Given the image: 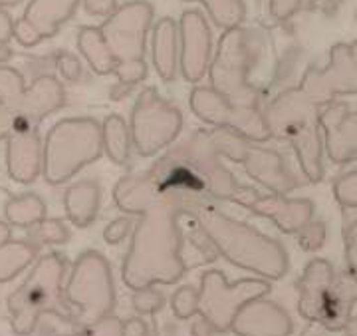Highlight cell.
I'll use <instances>...</instances> for the list:
<instances>
[{"mask_svg":"<svg viewBox=\"0 0 357 336\" xmlns=\"http://www.w3.org/2000/svg\"><path fill=\"white\" fill-rule=\"evenodd\" d=\"M14 34V26L10 16L6 13L0 10V44H6L8 40L13 38Z\"/></svg>","mask_w":357,"mask_h":336,"instance_id":"cell-45","label":"cell"},{"mask_svg":"<svg viewBox=\"0 0 357 336\" xmlns=\"http://www.w3.org/2000/svg\"><path fill=\"white\" fill-rule=\"evenodd\" d=\"M135 225H133V221L131 217H117L114 219L105 229H103V239H105V243H109V245H119V243H123L126 239H128L129 231L133 229Z\"/></svg>","mask_w":357,"mask_h":336,"instance_id":"cell-40","label":"cell"},{"mask_svg":"<svg viewBox=\"0 0 357 336\" xmlns=\"http://www.w3.org/2000/svg\"><path fill=\"white\" fill-rule=\"evenodd\" d=\"M335 271L328 258H312L298 279V312L307 323H319L326 300L332 295Z\"/></svg>","mask_w":357,"mask_h":336,"instance_id":"cell-19","label":"cell"},{"mask_svg":"<svg viewBox=\"0 0 357 336\" xmlns=\"http://www.w3.org/2000/svg\"><path fill=\"white\" fill-rule=\"evenodd\" d=\"M79 0H32L24 16L14 26V36L22 46H34L54 36L77 10Z\"/></svg>","mask_w":357,"mask_h":336,"instance_id":"cell-17","label":"cell"},{"mask_svg":"<svg viewBox=\"0 0 357 336\" xmlns=\"http://www.w3.org/2000/svg\"><path fill=\"white\" fill-rule=\"evenodd\" d=\"M163 305H165V297L155 286L135 291V295H133V309L139 314H155L163 309Z\"/></svg>","mask_w":357,"mask_h":336,"instance_id":"cell-38","label":"cell"},{"mask_svg":"<svg viewBox=\"0 0 357 336\" xmlns=\"http://www.w3.org/2000/svg\"><path fill=\"white\" fill-rule=\"evenodd\" d=\"M266 52V36L256 28H230L218 38L208 68L211 86L234 105H264L252 74Z\"/></svg>","mask_w":357,"mask_h":336,"instance_id":"cell-4","label":"cell"},{"mask_svg":"<svg viewBox=\"0 0 357 336\" xmlns=\"http://www.w3.org/2000/svg\"><path fill=\"white\" fill-rule=\"evenodd\" d=\"M6 163L8 175L16 183L28 185L42 173L44 166V143L38 129L26 133H13L6 140Z\"/></svg>","mask_w":357,"mask_h":336,"instance_id":"cell-21","label":"cell"},{"mask_svg":"<svg viewBox=\"0 0 357 336\" xmlns=\"http://www.w3.org/2000/svg\"><path fill=\"white\" fill-rule=\"evenodd\" d=\"M206 239L217 249L218 257L230 265L258 275V279L280 281L290 269L288 253L278 239L241 219L230 217L211 199H197L187 205Z\"/></svg>","mask_w":357,"mask_h":336,"instance_id":"cell-2","label":"cell"},{"mask_svg":"<svg viewBox=\"0 0 357 336\" xmlns=\"http://www.w3.org/2000/svg\"><path fill=\"white\" fill-rule=\"evenodd\" d=\"M102 205V189L93 180H82L66 189L64 209L76 227H89Z\"/></svg>","mask_w":357,"mask_h":336,"instance_id":"cell-24","label":"cell"},{"mask_svg":"<svg viewBox=\"0 0 357 336\" xmlns=\"http://www.w3.org/2000/svg\"><path fill=\"white\" fill-rule=\"evenodd\" d=\"M345 335L347 336H357V314H354L349 321H347V324H345Z\"/></svg>","mask_w":357,"mask_h":336,"instance_id":"cell-47","label":"cell"},{"mask_svg":"<svg viewBox=\"0 0 357 336\" xmlns=\"http://www.w3.org/2000/svg\"><path fill=\"white\" fill-rule=\"evenodd\" d=\"M102 155V126L93 117H68L58 122L44 140L42 175L50 185H60Z\"/></svg>","mask_w":357,"mask_h":336,"instance_id":"cell-7","label":"cell"},{"mask_svg":"<svg viewBox=\"0 0 357 336\" xmlns=\"http://www.w3.org/2000/svg\"><path fill=\"white\" fill-rule=\"evenodd\" d=\"M66 269L68 258L56 251L36 261L24 283L8 297L14 335H32L44 314H54L60 321L72 324V309L64 295Z\"/></svg>","mask_w":357,"mask_h":336,"instance_id":"cell-5","label":"cell"},{"mask_svg":"<svg viewBox=\"0 0 357 336\" xmlns=\"http://www.w3.org/2000/svg\"><path fill=\"white\" fill-rule=\"evenodd\" d=\"M68 239H70V231L66 229L62 221L44 219L28 229L26 241L40 249L42 245H62Z\"/></svg>","mask_w":357,"mask_h":336,"instance_id":"cell-33","label":"cell"},{"mask_svg":"<svg viewBox=\"0 0 357 336\" xmlns=\"http://www.w3.org/2000/svg\"><path fill=\"white\" fill-rule=\"evenodd\" d=\"M298 88L316 105L335 102L342 96L357 94V66L351 58L349 44L337 42L330 50V60L324 68L307 66Z\"/></svg>","mask_w":357,"mask_h":336,"instance_id":"cell-13","label":"cell"},{"mask_svg":"<svg viewBox=\"0 0 357 336\" xmlns=\"http://www.w3.org/2000/svg\"><path fill=\"white\" fill-rule=\"evenodd\" d=\"M292 319L286 309L266 297L248 302L230 328L236 336H292Z\"/></svg>","mask_w":357,"mask_h":336,"instance_id":"cell-20","label":"cell"},{"mask_svg":"<svg viewBox=\"0 0 357 336\" xmlns=\"http://www.w3.org/2000/svg\"><path fill=\"white\" fill-rule=\"evenodd\" d=\"M191 333L192 336H215L217 335V330H215V326L208 323L204 316H201L197 323L191 326Z\"/></svg>","mask_w":357,"mask_h":336,"instance_id":"cell-46","label":"cell"},{"mask_svg":"<svg viewBox=\"0 0 357 336\" xmlns=\"http://www.w3.org/2000/svg\"><path fill=\"white\" fill-rule=\"evenodd\" d=\"M213 32L201 10H185L178 20V70L191 84H199L213 62Z\"/></svg>","mask_w":357,"mask_h":336,"instance_id":"cell-15","label":"cell"},{"mask_svg":"<svg viewBox=\"0 0 357 336\" xmlns=\"http://www.w3.org/2000/svg\"><path fill=\"white\" fill-rule=\"evenodd\" d=\"M84 6H86V13L88 14H91V16H103V18H109L119 8L117 0H84Z\"/></svg>","mask_w":357,"mask_h":336,"instance_id":"cell-42","label":"cell"},{"mask_svg":"<svg viewBox=\"0 0 357 336\" xmlns=\"http://www.w3.org/2000/svg\"><path fill=\"white\" fill-rule=\"evenodd\" d=\"M268 6H270V14L274 20L286 22L300 10L302 0H268Z\"/></svg>","mask_w":357,"mask_h":336,"instance_id":"cell-41","label":"cell"},{"mask_svg":"<svg viewBox=\"0 0 357 336\" xmlns=\"http://www.w3.org/2000/svg\"><path fill=\"white\" fill-rule=\"evenodd\" d=\"M44 215H46V203L34 193L10 197V201L6 205V221L13 227L30 229L36 223L44 221Z\"/></svg>","mask_w":357,"mask_h":336,"instance_id":"cell-30","label":"cell"},{"mask_svg":"<svg viewBox=\"0 0 357 336\" xmlns=\"http://www.w3.org/2000/svg\"><path fill=\"white\" fill-rule=\"evenodd\" d=\"M66 94L62 84L52 76L38 78L30 88L13 68H0V105L8 108L16 116L42 122L52 112L64 105Z\"/></svg>","mask_w":357,"mask_h":336,"instance_id":"cell-11","label":"cell"},{"mask_svg":"<svg viewBox=\"0 0 357 336\" xmlns=\"http://www.w3.org/2000/svg\"><path fill=\"white\" fill-rule=\"evenodd\" d=\"M60 336H123V321L119 316H107L98 324H91L86 328H77L72 335H60Z\"/></svg>","mask_w":357,"mask_h":336,"instance_id":"cell-39","label":"cell"},{"mask_svg":"<svg viewBox=\"0 0 357 336\" xmlns=\"http://www.w3.org/2000/svg\"><path fill=\"white\" fill-rule=\"evenodd\" d=\"M191 112L211 128H229L234 103L213 86H195L189 96Z\"/></svg>","mask_w":357,"mask_h":336,"instance_id":"cell-25","label":"cell"},{"mask_svg":"<svg viewBox=\"0 0 357 336\" xmlns=\"http://www.w3.org/2000/svg\"><path fill=\"white\" fill-rule=\"evenodd\" d=\"M36 253L38 247L13 239L10 225L0 221V283H8L18 277L34 261Z\"/></svg>","mask_w":357,"mask_h":336,"instance_id":"cell-26","label":"cell"},{"mask_svg":"<svg viewBox=\"0 0 357 336\" xmlns=\"http://www.w3.org/2000/svg\"><path fill=\"white\" fill-rule=\"evenodd\" d=\"M229 128L238 131L252 143H264L272 140L264 116V105H234V114Z\"/></svg>","mask_w":357,"mask_h":336,"instance_id":"cell-29","label":"cell"},{"mask_svg":"<svg viewBox=\"0 0 357 336\" xmlns=\"http://www.w3.org/2000/svg\"><path fill=\"white\" fill-rule=\"evenodd\" d=\"M185 2H201L211 20L222 30L238 28L246 20L244 0H185Z\"/></svg>","mask_w":357,"mask_h":336,"instance_id":"cell-31","label":"cell"},{"mask_svg":"<svg viewBox=\"0 0 357 336\" xmlns=\"http://www.w3.org/2000/svg\"><path fill=\"white\" fill-rule=\"evenodd\" d=\"M243 168L246 175L258 185H262L268 193L290 195L306 181L294 173L284 155L278 154L276 149L264 147L262 143H252L250 152L243 161Z\"/></svg>","mask_w":357,"mask_h":336,"instance_id":"cell-18","label":"cell"},{"mask_svg":"<svg viewBox=\"0 0 357 336\" xmlns=\"http://www.w3.org/2000/svg\"><path fill=\"white\" fill-rule=\"evenodd\" d=\"M183 159L191 166L203 180L206 193L213 201H230L241 189V181L227 168L222 157L211 140L208 129H197L183 142L173 143Z\"/></svg>","mask_w":357,"mask_h":336,"instance_id":"cell-12","label":"cell"},{"mask_svg":"<svg viewBox=\"0 0 357 336\" xmlns=\"http://www.w3.org/2000/svg\"><path fill=\"white\" fill-rule=\"evenodd\" d=\"M272 291L266 279H238L229 283L225 272L208 269L201 275L199 314L215 326L218 335L230 333L236 314L256 298H264Z\"/></svg>","mask_w":357,"mask_h":336,"instance_id":"cell-10","label":"cell"},{"mask_svg":"<svg viewBox=\"0 0 357 336\" xmlns=\"http://www.w3.org/2000/svg\"><path fill=\"white\" fill-rule=\"evenodd\" d=\"M349 52H351V58H354V62L357 66V40H354L351 44H349Z\"/></svg>","mask_w":357,"mask_h":336,"instance_id":"cell-48","label":"cell"},{"mask_svg":"<svg viewBox=\"0 0 357 336\" xmlns=\"http://www.w3.org/2000/svg\"><path fill=\"white\" fill-rule=\"evenodd\" d=\"M298 239V245L302 251L306 253H316L321 247L326 245V239H328V227L326 223L319 219H314L310 225H306L302 231L296 235Z\"/></svg>","mask_w":357,"mask_h":336,"instance_id":"cell-36","label":"cell"},{"mask_svg":"<svg viewBox=\"0 0 357 336\" xmlns=\"http://www.w3.org/2000/svg\"><path fill=\"white\" fill-rule=\"evenodd\" d=\"M133 149L139 157H153L171 147L183 131V114L153 86L139 92L129 119Z\"/></svg>","mask_w":357,"mask_h":336,"instance_id":"cell-9","label":"cell"},{"mask_svg":"<svg viewBox=\"0 0 357 336\" xmlns=\"http://www.w3.org/2000/svg\"><path fill=\"white\" fill-rule=\"evenodd\" d=\"M64 295L72 309V326L76 330L112 316L115 309V286L107 258L98 251L82 253L74 263Z\"/></svg>","mask_w":357,"mask_h":336,"instance_id":"cell-8","label":"cell"},{"mask_svg":"<svg viewBox=\"0 0 357 336\" xmlns=\"http://www.w3.org/2000/svg\"><path fill=\"white\" fill-rule=\"evenodd\" d=\"M211 140L215 143L217 152L222 159H229L232 163H241L246 159V155L252 147V142L241 136L238 131L230 128H211Z\"/></svg>","mask_w":357,"mask_h":336,"instance_id":"cell-32","label":"cell"},{"mask_svg":"<svg viewBox=\"0 0 357 336\" xmlns=\"http://www.w3.org/2000/svg\"><path fill=\"white\" fill-rule=\"evenodd\" d=\"M151 60L163 82H173L178 70V24L173 18H159L151 28Z\"/></svg>","mask_w":357,"mask_h":336,"instance_id":"cell-22","label":"cell"},{"mask_svg":"<svg viewBox=\"0 0 357 336\" xmlns=\"http://www.w3.org/2000/svg\"><path fill=\"white\" fill-rule=\"evenodd\" d=\"M58 68H60V72H62V76L68 78V80H77L79 76V72H82V68H79V62H77L76 56H72V54H60V58H58Z\"/></svg>","mask_w":357,"mask_h":336,"instance_id":"cell-43","label":"cell"},{"mask_svg":"<svg viewBox=\"0 0 357 336\" xmlns=\"http://www.w3.org/2000/svg\"><path fill=\"white\" fill-rule=\"evenodd\" d=\"M114 201L126 215L139 217L121 265L123 283L131 291L178 283L189 271L183 258L181 229L185 201L163 191L149 171L119 177L114 185Z\"/></svg>","mask_w":357,"mask_h":336,"instance_id":"cell-1","label":"cell"},{"mask_svg":"<svg viewBox=\"0 0 357 336\" xmlns=\"http://www.w3.org/2000/svg\"><path fill=\"white\" fill-rule=\"evenodd\" d=\"M77 48L84 54V58L88 60L89 68L100 74V76H107V74H115L117 64H115L114 56L109 54L105 40H103L100 26H84L77 34Z\"/></svg>","mask_w":357,"mask_h":336,"instance_id":"cell-28","label":"cell"},{"mask_svg":"<svg viewBox=\"0 0 357 336\" xmlns=\"http://www.w3.org/2000/svg\"><path fill=\"white\" fill-rule=\"evenodd\" d=\"M102 138L103 154L107 155L115 166H128L131 149H133V140H131V129H129L128 122L119 114L107 116L102 124Z\"/></svg>","mask_w":357,"mask_h":336,"instance_id":"cell-27","label":"cell"},{"mask_svg":"<svg viewBox=\"0 0 357 336\" xmlns=\"http://www.w3.org/2000/svg\"><path fill=\"white\" fill-rule=\"evenodd\" d=\"M123 336H149V328L143 319L131 316L123 323Z\"/></svg>","mask_w":357,"mask_h":336,"instance_id":"cell-44","label":"cell"},{"mask_svg":"<svg viewBox=\"0 0 357 336\" xmlns=\"http://www.w3.org/2000/svg\"><path fill=\"white\" fill-rule=\"evenodd\" d=\"M171 309L181 321H187L199 314V288H195L192 284H185L177 288L175 295L171 297Z\"/></svg>","mask_w":357,"mask_h":336,"instance_id":"cell-34","label":"cell"},{"mask_svg":"<svg viewBox=\"0 0 357 336\" xmlns=\"http://www.w3.org/2000/svg\"><path fill=\"white\" fill-rule=\"evenodd\" d=\"M232 203L250 211L256 217H264L286 235H298L316 215V205L306 197L262 193L252 185H241Z\"/></svg>","mask_w":357,"mask_h":336,"instance_id":"cell-14","label":"cell"},{"mask_svg":"<svg viewBox=\"0 0 357 336\" xmlns=\"http://www.w3.org/2000/svg\"><path fill=\"white\" fill-rule=\"evenodd\" d=\"M333 197L344 209H357V169L345 171L333 180Z\"/></svg>","mask_w":357,"mask_h":336,"instance_id":"cell-35","label":"cell"},{"mask_svg":"<svg viewBox=\"0 0 357 336\" xmlns=\"http://www.w3.org/2000/svg\"><path fill=\"white\" fill-rule=\"evenodd\" d=\"M153 16V4L147 0H131L100 26L105 46L117 64L114 76L121 86L135 88L147 78L145 46Z\"/></svg>","mask_w":357,"mask_h":336,"instance_id":"cell-6","label":"cell"},{"mask_svg":"<svg viewBox=\"0 0 357 336\" xmlns=\"http://www.w3.org/2000/svg\"><path fill=\"white\" fill-rule=\"evenodd\" d=\"M319 128L324 152L330 161L342 166L357 157V112L351 105L335 100L319 108Z\"/></svg>","mask_w":357,"mask_h":336,"instance_id":"cell-16","label":"cell"},{"mask_svg":"<svg viewBox=\"0 0 357 336\" xmlns=\"http://www.w3.org/2000/svg\"><path fill=\"white\" fill-rule=\"evenodd\" d=\"M344 249H345V271L351 277L357 288V219L344 227Z\"/></svg>","mask_w":357,"mask_h":336,"instance_id":"cell-37","label":"cell"},{"mask_svg":"<svg viewBox=\"0 0 357 336\" xmlns=\"http://www.w3.org/2000/svg\"><path fill=\"white\" fill-rule=\"evenodd\" d=\"M357 302V288L356 283L347 271H342L335 277L332 295L326 300V307L321 310L319 323L326 330L330 333H340L344 330L347 321L354 316V307Z\"/></svg>","mask_w":357,"mask_h":336,"instance_id":"cell-23","label":"cell"},{"mask_svg":"<svg viewBox=\"0 0 357 336\" xmlns=\"http://www.w3.org/2000/svg\"><path fill=\"white\" fill-rule=\"evenodd\" d=\"M264 116L272 140L292 147L306 183L324 180V140L319 128V105L312 102L298 86L278 92L264 103Z\"/></svg>","mask_w":357,"mask_h":336,"instance_id":"cell-3","label":"cell"}]
</instances>
